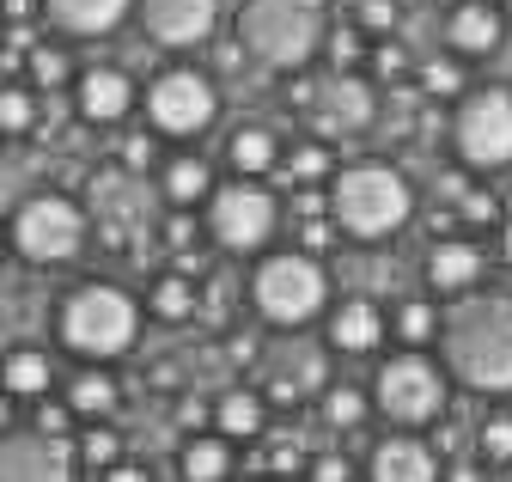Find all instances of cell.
Returning a JSON list of instances; mask_svg holds the SVG:
<instances>
[{
  "mask_svg": "<svg viewBox=\"0 0 512 482\" xmlns=\"http://www.w3.org/2000/svg\"><path fill=\"white\" fill-rule=\"evenodd\" d=\"M281 135L275 129H263V123H244V129H232V141H226V165H232V177H275L281 171Z\"/></svg>",
  "mask_w": 512,
  "mask_h": 482,
  "instance_id": "cell-23",
  "label": "cell"
},
{
  "mask_svg": "<svg viewBox=\"0 0 512 482\" xmlns=\"http://www.w3.org/2000/svg\"><path fill=\"white\" fill-rule=\"evenodd\" d=\"M281 165H287V177H293V184L299 190H324L330 184V177H336V147L330 141H299V147H287L281 153Z\"/></svg>",
  "mask_w": 512,
  "mask_h": 482,
  "instance_id": "cell-29",
  "label": "cell"
},
{
  "mask_svg": "<svg viewBox=\"0 0 512 482\" xmlns=\"http://www.w3.org/2000/svg\"><path fill=\"white\" fill-rule=\"evenodd\" d=\"M482 275H488V251L476 245V238L452 232V238H433V245H427V263H421L427 293L458 299V293H476V287H482Z\"/></svg>",
  "mask_w": 512,
  "mask_h": 482,
  "instance_id": "cell-15",
  "label": "cell"
},
{
  "mask_svg": "<svg viewBox=\"0 0 512 482\" xmlns=\"http://www.w3.org/2000/svg\"><path fill=\"white\" fill-rule=\"evenodd\" d=\"M439 482H482V464H452Z\"/></svg>",
  "mask_w": 512,
  "mask_h": 482,
  "instance_id": "cell-46",
  "label": "cell"
},
{
  "mask_svg": "<svg viewBox=\"0 0 512 482\" xmlns=\"http://www.w3.org/2000/svg\"><path fill=\"white\" fill-rule=\"evenodd\" d=\"M250 312L275 330H305L330 312V269L311 251H263L244 281Z\"/></svg>",
  "mask_w": 512,
  "mask_h": 482,
  "instance_id": "cell-5",
  "label": "cell"
},
{
  "mask_svg": "<svg viewBox=\"0 0 512 482\" xmlns=\"http://www.w3.org/2000/svg\"><path fill=\"white\" fill-rule=\"evenodd\" d=\"M324 62H330V74H360V62H366V31L354 25V19H330V31H324Z\"/></svg>",
  "mask_w": 512,
  "mask_h": 482,
  "instance_id": "cell-30",
  "label": "cell"
},
{
  "mask_svg": "<svg viewBox=\"0 0 512 482\" xmlns=\"http://www.w3.org/2000/svg\"><path fill=\"white\" fill-rule=\"evenodd\" d=\"M439 367L452 373V385L476 397H506L512 391V293L476 287L458 293L439 318Z\"/></svg>",
  "mask_w": 512,
  "mask_h": 482,
  "instance_id": "cell-1",
  "label": "cell"
},
{
  "mask_svg": "<svg viewBox=\"0 0 512 482\" xmlns=\"http://www.w3.org/2000/svg\"><path fill=\"white\" fill-rule=\"evenodd\" d=\"M147 312H153L159 324H189V318L202 312V299H196V281H189V275H177V269L153 275V287H147Z\"/></svg>",
  "mask_w": 512,
  "mask_h": 482,
  "instance_id": "cell-28",
  "label": "cell"
},
{
  "mask_svg": "<svg viewBox=\"0 0 512 482\" xmlns=\"http://www.w3.org/2000/svg\"><path fill=\"white\" fill-rule=\"evenodd\" d=\"M452 153L470 177L506 171L512 165V92L506 86H476L452 110Z\"/></svg>",
  "mask_w": 512,
  "mask_h": 482,
  "instance_id": "cell-9",
  "label": "cell"
},
{
  "mask_svg": "<svg viewBox=\"0 0 512 482\" xmlns=\"http://www.w3.org/2000/svg\"><path fill=\"white\" fill-rule=\"evenodd\" d=\"M506 43V13L494 0H458L452 13H445V49L464 55V62H482Z\"/></svg>",
  "mask_w": 512,
  "mask_h": 482,
  "instance_id": "cell-17",
  "label": "cell"
},
{
  "mask_svg": "<svg viewBox=\"0 0 512 482\" xmlns=\"http://www.w3.org/2000/svg\"><path fill=\"white\" fill-rule=\"evenodd\" d=\"M494 257L512 263V220H506V214H500V232H494Z\"/></svg>",
  "mask_w": 512,
  "mask_h": 482,
  "instance_id": "cell-45",
  "label": "cell"
},
{
  "mask_svg": "<svg viewBox=\"0 0 512 482\" xmlns=\"http://www.w3.org/2000/svg\"><path fill=\"white\" fill-rule=\"evenodd\" d=\"M317 403H324V421H330V428H342V434H354L360 428V421H366V409H372V397L360 391V385H324V397H317Z\"/></svg>",
  "mask_w": 512,
  "mask_h": 482,
  "instance_id": "cell-32",
  "label": "cell"
},
{
  "mask_svg": "<svg viewBox=\"0 0 512 482\" xmlns=\"http://www.w3.org/2000/svg\"><path fill=\"white\" fill-rule=\"evenodd\" d=\"M159 190H165L171 208H202L208 190H214V171H208V159H196V153H177V159H165V171H159Z\"/></svg>",
  "mask_w": 512,
  "mask_h": 482,
  "instance_id": "cell-27",
  "label": "cell"
},
{
  "mask_svg": "<svg viewBox=\"0 0 512 482\" xmlns=\"http://www.w3.org/2000/svg\"><path fill=\"white\" fill-rule=\"evenodd\" d=\"M366 482H439V452L415 434H391V440L372 446Z\"/></svg>",
  "mask_w": 512,
  "mask_h": 482,
  "instance_id": "cell-18",
  "label": "cell"
},
{
  "mask_svg": "<svg viewBox=\"0 0 512 482\" xmlns=\"http://www.w3.org/2000/svg\"><path fill=\"white\" fill-rule=\"evenodd\" d=\"M305 482H354V458L348 452H317L305 464Z\"/></svg>",
  "mask_w": 512,
  "mask_h": 482,
  "instance_id": "cell-38",
  "label": "cell"
},
{
  "mask_svg": "<svg viewBox=\"0 0 512 482\" xmlns=\"http://www.w3.org/2000/svg\"><path fill=\"white\" fill-rule=\"evenodd\" d=\"M104 482H153V476H147V464H128V458H116V464L104 470Z\"/></svg>",
  "mask_w": 512,
  "mask_h": 482,
  "instance_id": "cell-43",
  "label": "cell"
},
{
  "mask_svg": "<svg viewBox=\"0 0 512 482\" xmlns=\"http://www.w3.org/2000/svg\"><path fill=\"white\" fill-rule=\"evenodd\" d=\"M7 13H19V19H25V13H31V0H7Z\"/></svg>",
  "mask_w": 512,
  "mask_h": 482,
  "instance_id": "cell-48",
  "label": "cell"
},
{
  "mask_svg": "<svg viewBox=\"0 0 512 482\" xmlns=\"http://www.w3.org/2000/svg\"><path fill=\"white\" fill-rule=\"evenodd\" d=\"M55 336L68 354L116 367V360L141 342V299L122 281H80V287L61 293V306H55Z\"/></svg>",
  "mask_w": 512,
  "mask_h": 482,
  "instance_id": "cell-4",
  "label": "cell"
},
{
  "mask_svg": "<svg viewBox=\"0 0 512 482\" xmlns=\"http://www.w3.org/2000/svg\"><path fill=\"white\" fill-rule=\"evenodd\" d=\"M61 403L74 409V421H110L116 403H122V385H116V373L104 367V360H86V367L61 385Z\"/></svg>",
  "mask_w": 512,
  "mask_h": 482,
  "instance_id": "cell-21",
  "label": "cell"
},
{
  "mask_svg": "<svg viewBox=\"0 0 512 482\" xmlns=\"http://www.w3.org/2000/svg\"><path fill=\"white\" fill-rule=\"evenodd\" d=\"M348 19L360 25V31H397V19H403V7H397V0H354V7H348Z\"/></svg>",
  "mask_w": 512,
  "mask_h": 482,
  "instance_id": "cell-36",
  "label": "cell"
},
{
  "mask_svg": "<svg viewBox=\"0 0 512 482\" xmlns=\"http://www.w3.org/2000/svg\"><path fill=\"white\" fill-rule=\"evenodd\" d=\"M372 62H378V74H403V49H397V43H378Z\"/></svg>",
  "mask_w": 512,
  "mask_h": 482,
  "instance_id": "cell-44",
  "label": "cell"
},
{
  "mask_svg": "<svg viewBox=\"0 0 512 482\" xmlns=\"http://www.w3.org/2000/svg\"><path fill=\"white\" fill-rule=\"evenodd\" d=\"M476 458L488 470H512V409H488L476 428Z\"/></svg>",
  "mask_w": 512,
  "mask_h": 482,
  "instance_id": "cell-31",
  "label": "cell"
},
{
  "mask_svg": "<svg viewBox=\"0 0 512 482\" xmlns=\"http://www.w3.org/2000/svg\"><path fill=\"white\" fill-rule=\"evenodd\" d=\"M208 238L232 257H263V245L281 232V196L269 177H226L202 202Z\"/></svg>",
  "mask_w": 512,
  "mask_h": 482,
  "instance_id": "cell-7",
  "label": "cell"
},
{
  "mask_svg": "<svg viewBox=\"0 0 512 482\" xmlns=\"http://www.w3.org/2000/svg\"><path fill=\"white\" fill-rule=\"evenodd\" d=\"M330 385V342H311L299 330H281L263 354H256V391L269 403H305V397H324Z\"/></svg>",
  "mask_w": 512,
  "mask_h": 482,
  "instance_id": "cell-11",
  "label": "cell"
},
{
  "mask_svg": "<svg viewBox=\"0 0 512 482\" xmlns=\"http://www.w3.org/2000/svg\"><path fill=\"white\" fill-rule=\"evenodd\" d=\"M445 403H452V373L439 367V354L397 348V354L378 360V373H372V409L391 421L397 434H415V428H427V421H439Z\"/></svg>",
  "mask_w": 512,
  "mask_h": 482,
  "instance_id": "cell-6",
  "label": "cell"
},
{
  "mask_svg": "<svg viewBox=\"0 0 512 482\" xmlns=\"http://www.w3.org/2000/svg\"><path fill=\"white\" fill-rule=\"evenodd\" d=\"M281 482H305V476H281Z\"/></svg>",
  "mask_w": 512,
  "mask_h": 482,
  "instance_id": "cell-50",
  "label": "cell"
},
{
  "mask_svg": "<svg viewBox=\"0 0 512 482\" xmlns=\"http://www.w3.org/2000/svg\"><path fill=\"white\" fill-rule=\"evenodd\" d=\"M384 318H391L397 348H427V342H439V318H445V306H439L433 293H403Z\"/></svg>",
  "mask_w": 512,
  "mask_h": 482,
  "instance_id": "cell-25",
  "label": "cell"
},
{
  "mask_svg": "<svg viewBox=\"0 0 512 482\" xmlns=\"http://www.w3.org/2000/svg\"><path fill=\"white\" fill-rule=\"evenodd\" d=\"M0 482H74V446L43 428L0 434Z\"/></svg>",
  "mask_w": 512,
  "mask_h": 482,
  "instance_id": "cell-12",
  "label": "cell"
},
{
  "mask_svg": "<svg viewBox=\"0 0 512 482\" xmlns=\"http://www.w3.org/2000/svg\"><path fill=\"white\" fill-rule=\"evenodd\" d=\"M324 342H330V354H378L384 342H391V318H384V306H378V299H366V293L330 299Z\"/></svg>",
  "mask_w": 512,
  "mask_h": 482,
  "instance_id": "cell-14",
  "label": "cell"
},
{
  "mask_svg": "<svg viewBox=\"0 0 512 482\" xmlns=\"http://www.w3.org/2000/svg\"><path fill=\"white\" fill-rule=\"evenodd\" d=\"M141 110H147V129L153 135H171V141H189V135H202L214 116H220V86L214 74L202 68H159L141 92Z\"/></svg>",
  "mask_w": 512,
  "mask_h": 482,
  "instance_id": "cell-10",
  "label": "cell"
},
{
  "mask_svg": "<svg viewBox=\"0 0 512 482\" xmlns=\"http://www.w3.org/2000/svg\"><path fill=\"white\" fill-rule=\"evenodd\" d=\"M68 421H74V409L61 403L55 391H49V397H37V421H31V428H43V434H55V440H61V434H68Z\"/></svg>",
  "mask_w": 512,
  "mask_h": 482,
  "instance_id": "cell-40",
  "label": "cell"
},
{
  "mask_svg": "<svg viewBox=\"0 0 512 482\" xmlns=\"http://www.w3.org/2000/svg\"><path fill=\"white\" fill-rule=\"evenodd\" d=\"M7 428H13V397L0 391V434H7Z\"/></svg>",
  "mask_w": 512,
  "mask_h": 482,
  "instance_id": "cell-47",
  "label": "cell"
},
{
  "mask_svg": "<svg viewBox=\"0 0 512 482\" xmlns=\"http://www.w3.org/2000/svg\"><path fill=\"white\" fill-rule=\"evenodd\" d=\"M122 165L147 171V165H153V141H147V135H128V141H122Z\"/></svg>",
  "mask_w": 512,
  "mask_h": 482,
  "instance_id": "cell-41",
  "label": "cell"
},
{
  "mask_svg": "<svg viewBox=\"0 0 512 482\" xmlns=\"http://www.w3.org/2000/svg\"><path fill=\"white\" fill-rule=\"evenodd\" d=\"M0 251H7V232H0Z\"/></svg>",
  "mask_w": 512,
  "mask_h": 482,
  "instance_id": "cell-51",
  "label": "cell"
},
{
  "mask_svg": "<svg viewBox=\"0 0 512 482\" xmlns=\"http://www.w3.org/2000/svg\"><path fill=\"white\" fill-rule=\"evenodd\" d=\"M330 238H336V220H330V214H311V220H299V251L324 257V251H330Z\"/></svg>",
  "mask_w": 512,
  "mask_h": 482,
  "instance_id": "cell-39",
  "label": "cell"
},
{
  "mask_svg": "<svg viewBox=\"0 0 512 482\" xmlns=\"http://www.w3.org/2000/svg\"><path fill=\"white\" fill-rule=\"evenodd\" d=\"M0 49H7V37H0Z\"/></svg>",
  "mask_w": 512,
  "mask_h": 482,
  "instance_id": "cell-52",
  "label": "cell"
},
{
  "mask_svg": "<svg viewBox=\"0 0 512 482\" xmlns=\"http://www.w3.org/2000/svg\"><path fill=\"white\" fill-rule=\"evenodd\" d=\"M244 62H250V55L238 49V37H232V43H214V68H220V74H238Z\"/></svg>",
  "mask_w": 512,
  "mask_h": 482,
  "instance_id": "cell-42",
  "label": "cell"
},
{
  "mask_svg": "<svg viewBox=\"0 0 512 482\" xmlns=\"http://www.w3.org/2000/svg\"><path fill=\"white\" fill-rule=\"evenodd\" d=\"M330 31V0H244L232 37L256 68L269 74H305L324 55Z\"/></svg>",
  "mask_w": 512,
  "mask_h": 482,
  "instance_id": "cell-2",
  "label": "cell"
},
{
  "mask_svg": "<svg viewBox=\"0 0 512 482\" xmlns=\"http://www.w3.org/2000/svg\"><path fill=\"white\" fill-rule=\"evenodd\" d=\"M183 482H232L238 470V452L226 434H196V440H183V458H177Z\"/></svg>",
  "mask_w": 512,
  "mask_h": 482,
  "instance_id": "cell-26",
  "label": "cell"
},
{
  "mask_svg": "<svg viewBox=\"0 0 512 482\" xmlns=\"http://www.w3.org/2000/svg\"><path fill=\"white\" fill-rule=\"evenodd\" d=\"M269 428V397L256 391V385H232L220 403H214V434L226 440H256Z\"/></svg>",
  "mask_w": 512,
  "mask_h": 482,
  "instance_id": "cell-24",
  "label": "cell"
},
{
  "mask_svg": "<svg viewBox=\"0 0 512 482\" xmlns=\"http://www.w3.org/2000/svg\"><path fill=\"white\" fill-rule=\"evenodd\" d=\"M135 19L159 49H196L220 25V0H135Z\"/></svg>",
  "mask_w": 512,
  "mask_h": 482,
  "instance_id": "cell-13",
  "label": "cell"
},
{
  "mask_svg": "<svg viewBox=\"0 0 512 482\" xmlns=\"http://www.w3.org/2000/svg\"><path fill=\"white\" fill-rule=\"evenodd\" d=\"M135 0H43V19L61 31V37H110Z\"/></svg>",
  "mask_w": 512,
  "mask_h": 482,
  "instance_id": "cell-19",
  "label": "cell"
},
{
  "mask_svg": "<svg viewBox=\"0 0 512 482\" xmlns=\"http://www.w3.org/2000/svg\"><path fill=\"white\" fill-rule=\"evenodd\" d=\"M0 391L13 403H37L55 391V354L49 348H7L0 354Z\"/></svg>",
  "mask_w": 512,
  "mask_h": 482,
  "instance_id": "cell-22",
  "label": "cell"
},
{
  "mask_svg": "<svg viewBox=\"0 0 512 482\" xmlns=\"http://www.w3.org/2000/svg\"><path fill=\"white\" fill-rule=\"evenodd\" d=\"M86 238H92V214H86L74 196L37 190V196L19 202L7 245H13L31 269H61V263H74V257L86 251Z\"/></svg>",
  "mask_w": 512,
  "mask_h": 482,
  "instance_id": "cell-8",
  "label": "cell"
},
{
  "mask_svg": "<svg viewBox=\"0 0 512 482\" xmlns=\"http://www.w3.org/2000/svg\"><path fill=\"white\" fill-rule=\"evenodd\" d=\"M421 86H427V98H464V68L452 62V55H433V62L421 68Z\"/></svg>",
  "mask_w": 512,
  "mask_h": 482,
  "instance_id": "cell-35",
  "label": "cell"
},
{
  "mask_svg": "<svg viewBox=\"0 0 512 482\" xmlns=\"http://www.w3.org/2000/svg\"><path fill=\"white\" fill-rule=\"evenodd\" d=\"M74 110L92 129H122L128 116L141 110V92H135V80H128L122 68H86L74 80Z\"/></svg>",
  "mask_w": 512,
  "mask_h": 482,
  "instance_id": "cell-16",
  "label": "cell"
},
{
  "mask_svg": "<svg viewBox=\"0 0 512 482\" xmlns=\"http://www.w3.org/2000/svg\"><path fill=\"white\" fill-rule=\"evenodd\" d=\"M330 220L342 238H360V245H378V238H397L415 214V184L391 165V159H354L336 165L330 177Z\"/></svg>",
  "mask_w": 512,
  "mask_h": 482,
  "instance_id": "cell-3",
  "label": "cell"
},
{
  "mask_svg": "<svg viewBox=\"0 0 512 482\" xmlns=\"http://www.w3.org/2000/svg\"><path fill=\"white\" fill-rule=\"evenodd\" d=\"M116 458H122V434L110 428V421H86V434L74 440V464H86V470L104 476Z\"/></svg>",
  "mask_w": 512,
  "mask_h": 482,
  "instance_id": "cell-33",
  "label": "cell"
},
{
  "mask_svg": "<svg viewBox=\"0 0 512 482\" xmlns=\"http://www.w3.org/2000/svg\"><path fill=\"white\" fill-rule=\"evenodd\" d=\"M61 80H68V49L37 43V49H31V86L43 92V86H61Z\"/></svg>",
  "mask_w": 512,
  "mask_h": 482,
  "instance_id": "cell-37",
  "label": "cell"
},
{
  "mask_svg": "<svg viewBox=\"0 0 512 482\" xmlns=\"http://www.w3.org/2000/svg\"><path fill=\"white\" fill-rule=\"evenodd\" d=\"M37 129V86H0V141Z\"/></svg>",
  "mask_w": 512,
  "mask_h": 482,
  "instance_id": "cell-34",
  "label": "cell"
},
{
  "mask_svg": "<svg viewBox=\"0 0 512 482\" xmlns=\"http://www.w3.org/2000/svg\"><path fill=\"white\" fill-rule=\"evenodd\" d=\"M500 214H506V220H512V190H506V208H500Z\"/></svg>",
  "mask_w": 512,
  "mask_h": 482,
  "instance_id": "cell-49",
  "label": "cell"
},
{
  "mask_svg": "<svg viewBox=\"0 0 512 482\" xmlns=\"http://www.w3.org/2000/svg\"><path fill=\"white\" fill-rule=\"evenodd\" d=\"M378 116V86L366 74H330V104H324V135L342 129H372Z\"/></svg>",
  "mask_w": 512,
  "mask_h": 482,
  "instance_id": "cell-20",
  "label": "cell"
}]
</instances>
